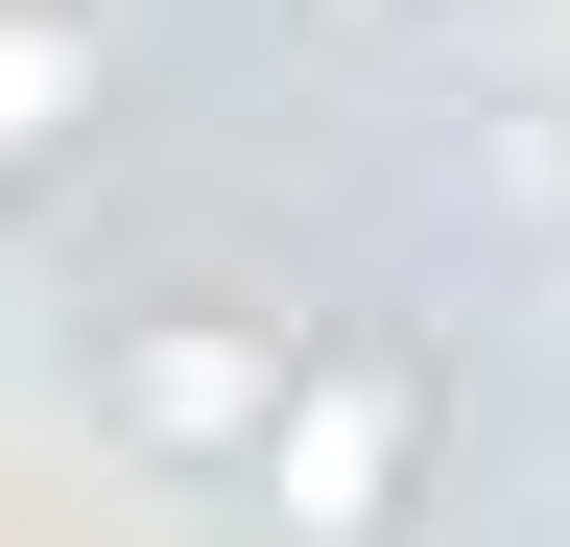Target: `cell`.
I'll list each match as a JSON object with an SVG mask.
<instances>
[{"instance_id":"6da1fadb","label":"cell","mask_w":570,"mask_h":547,"mask_svg":"<svg viewBox=\"0 0 570 547\" xmlns=\"http://www.w3.org/2000/svg\"><path fill=\"white\" fill-rule=\"evenodd\" d=\"M238 476H262L285 547H404V500H428V358L404 333H309L285 358V429Z\"/></svg>"},{"instance_id":"7a4b0ae2","label":"cell","mask_w":570,"mask_h":547,"mask_svg":"<svg viewBox=\"0 0 570 547\" xmlns=\"http://www.w3.org/2000/svg\"><path fill=\"white\" fill-rule=\"evenodd\" d=\"M285 358H309V310H119L96 333V429L119 452H167V476H238L262 429H285Z\"/></svg>"},{"instance_id":"3957f363","label":"cell","mask_w":570,"mask_h":547,"mask_svg":"<svg viewBox=\"0 0 570 547\" xmlns=\"http://www.w3.org/2000/svg\"><path fill=\"white\" fill-rule=\"evenodd\" d=\"M333 25H404V0H333Z\"/></svg>"}]
</instances>
